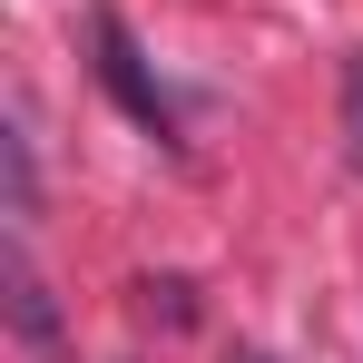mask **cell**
I'll return each instance as SVG.
<instances>
[{"mask_svg": "<svg viewBox=\"0 0 363 363\" xmlns=\"http://www.w3.org/2000/svg\"><path fill=\"white\" fill-rule=\"evenodd\" d=\"M89 40H99V79H108V99H118L147 138H177V99L157 89V69H147V50L128 40V20H118V10H89Z\"/></svg>", "mask_w": 363, "mask_h": 363, "instance_id": "6da1fadb", "label": "cell"}, {"mask_svg": "<svg viewBox=\"0 0 363 363\" xmlns=\"http://www.w3.org/2000/svg\"><path fill=\"white\" fill-rule=\"evenodd\" d=\"M10 314H20V334H30V344H60V334H50V295H40V275H30V255H20V245H10Z\"/></svg>", "mask_w": 363, "mask_h": 363, "instance_id": "7a4b0ae2", "label": "cell"}, {"mask_svg": "<svg viewBox=\"0 0 363 363\" xmlns=\"http://www.w3.org/2000/svg\"><path fill=\"white\" fill-rule=\"evenodd\" d=\"M344 157L363 167V50H354V69H344Z\"/></svg>", "mask_w": 363, "mask_h": 363, "instance_id": "3957f363", "label": "cell"}, {"mask_svg": "<svg viewBox=\"0 0 363 363\" xmlns=\"http://www.w3.org/2000/svg\"><path fill=\"white\" fill-rule=\"evenodd\" d=\"M245 363H265V354H245Z\"/></svg>", "mask_w": 363, "mask_h": 363, "instance_id": "277c9868", "label": "cell"}]
</instances>
